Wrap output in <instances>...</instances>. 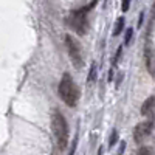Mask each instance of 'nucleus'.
Returning a JSON list of instances; mask_svg holds the SVG:
<instances>
[{
	"label": "nucleus",
	"mask_w": 155,
	"mask_h": 155,
	"mask_svg": "<svg viewBox=\"0 0 155 155\" xmlns=\"http://www.w3.org/2000/svg\"><path fill=\"white\" fill-rule=\"evenodd\" d=\"M51 130H53L58 147L61 150H65L70 140V130H68V123L65 116L58 109H53V112H51Z\"/></svg>",
	"instance_id": "obj_1"
},
{
	"label": "nucleus",
	"mask_w": 155,
	"mask_h": 155,
	"mask_svg": "<svg viewBox=\"0 0 155 155\" xmlns=\"http://www.w3.org/2000/svg\"><path fill=\"white\" fill-rule=\"evenodd\" d=\"M58 93L65 106H68V107L78 106L81 93H79V88H78V85L70 73H64L62 79L59 81V85H58Z\"/></svg>",
	"instance_id": "obj_2"
},
{
	"label": "nucleus",
	"mask_w": 155,
	"mask_h": 155,
	"mask_svg": "<svg viewBox=\"0 0 155 155\" xmlns=\"http://www.w3.org/2000/svg\"><path fill=\"white\" fill-rule=\"evenodd\" d=\"M95 5H96V2H90V3H87L85 6H81V8L73 9V11L70 12V16L67 17V25H68L73 31H76L78 34L84 36V34L87 33V30H88V19H87L88 11L92 9Z\"/></svg>",
	"instance_id": "obj_3"
},
{
	"label": "nucleus",
	"mask_w": 155,
	"mask_h": 155,
	"mask_svg": "<svg viewBox=\"0 0 155 155\" xmlns=\"http://www.w3.org/2000/svg\"><path fill=\"white\" fill-rule=\"evenodd\" d=\"M65 47L68 51V56L71 59V64L76 68L82 67V50H81V44L76 41V37H73L71 34H65Z\"/></svg>",
	"instance_id": "obj_4"
},
{
	"label": "nucleus",
	"mask_w": 155,
	"mask_h": 155,
	"mask_svg": "<svg viewBox=\"0 0 155 155\" xmlns=\"http://www.w3.org/2000/svg\"><path fill=\"white\" fill-rule=\"evenodd\" d=\"M152 129H153V121L152 120L137 124V127L134 129V140L137 141V143H141L144 138H147L150 135Z\"/></svg>",
	"instance_id": "obj_5"
},
{
	"label": "nucleus",
	"mask_w": 155,
	"mask_h": 155,
	"mask_svg": "<svg viewBox=\"0 0 155 155\" xmlns=\"http://www.w3.org/2000/svg\"><path fill=\"white\" fill-rule=\"evenodd\" d=\"M153 107H155V95L150 96V98H147L143 102V106H141V115H149Z\"/></svg>",
	"instance_id": "obj_6"
},
{
	"label": "nucleus",
	"mask_w": 155,
	"mask_h": 155,
	"mask_svg": "<svg viewBox=\"0 0 155 155\" xmlns=\"http://www.w3.org/2000/svg\"><path fill=\"white\" fill-rule=\"evenodd\" d=\"M124 28V19H118L116 20V25H115V30H113V36H118Z\"/></svg>",
	"instance_id": "obj_7"
},
{
	"label": "nucleus",
	"mask_w": 155,
	"mask_h": 155,
	"mask_svg": "<svg viewBox=\"0 0 155 155\" xmlns=\"http://www.w3.org/2000/svg\"><path fill=\"white\" fill-rule=\"evenodd\" d=\"M137 155H153V152H152L150 147H147V146H141V147L138 149Z\"/></svg>",
	"instance_id": "obj_8"
},
{
	"label": "nucleus",
	"mask_w": 155,
	"mask_h": 155,
	"mask_svg": "<svg viewBox=\"0 0 155 155\" xmlns=\"http://www.w3.org/2000/svg\"><path fill=\"white\" fill-rule=\"evenodd\" d=\"M95 74H96V65L92 64V67H90V74H88V82L95 79Z\"/></svg>",
	"instance_id": "obj_9"
},
{
	"label": "nucleus",
	"mask_w": 155,
	"mask_h": 155,
	"mask_svg": "<svg viewBox=\"0 0 155 155\" xmlns=\"http://www.w3.org/2000/svg\"><path fill=\"white\" fill-rule=\"evenodd\" d=\"M132 34H134V30H132V28H129V30L126 31V39H124V42H126V44H129V42H130Z\"/></svg>",
	"instance_id": "obj_10"
},
{
	"label": "nucleus",
	"mask_w": 155,
	"mask_h": 155,
	"mask_svg": "<svg viewBox=\"0 0 155 155\" xmlns=\"http://www.w3.org/2000/svg\"><path fill=\"white\" fill-rule=\"evenodd\" d=\"M116 138H118V134H116V130H113V134H112V140H110V146H113V144H115Z\"/></svg>",
	"instance_id": "obj_11"
},
{
	"label": "nucleus",
	"mask_w": 155,
	"mask_h": 155,
	"mask_svg": "<svg viewBox=\"0 0 155 155\" xmlns=\"http://www.w3.org/2000/svg\"><path fill=\"white\" fill-rule=\"evenodd\" d=\"M129 5H130L129 2H123V11H127L129 9Z\"/></svg>",
	"instance_id": "obj_12"
},
{
	"label": "nucleus",
	"mask_w": 155,
	"mask_h": 155,
	"mask_svg": "<svg viewBox=\"0 0 155 155\" xmlns=\"http://www.w3.org/2000/svg\"><path fill=\"white\" fill-rule=\"evenodd\" d=\"M124 147H126V143L123 141V143H121V147H120V150H118V153H123V152H124Z\"/></svg>",
	"instance_id": "obj_13"
}]
</instances>
